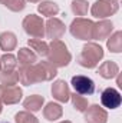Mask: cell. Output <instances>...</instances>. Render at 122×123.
Returning <instances> with one entry per match:
<instances>
[{"label": "cell", "mask_w": 122, "mask_h": 123, "mask_svg": "<svg viewBox=\"0 0 122 123\" xmlns=\"http://www.w3.org/2000/svg\"><path fill=\"white\" fill-rule=\"evenodd\" d=\"M37 62V56L29 47H20L17 53V63L20 66H32Z\"/></svg>", "instance_id": "obj_19"}, {"label": "cell", "mask_w": 122, "mask_h": 123, "mask_svg": "<svg viewBox=\"0 0 122 123\" xmlns=\"http://www.w3.org/2000/svg\"><path fill=\"white\" fill-rule=\"evenodd\" d=\"M66 31V26L58 17H49V20L45 23V36H47L49 39L55 40V39H61Z\"/></svg>", "instance_id": "obj_10"}, {"label": "cell", "mask_w": 122, "mask_h": 123, "mask_svg": "<svg viewBox=\"0 0 122 123\" xmlns=\"http://www.w3.org/2000/svg\"><path fill=\"white\" fill-rule=\"evenodd\" d=\"M93 27H95V23L92 20L85 17H76L70 23L69 31L73 37L89 42V40H93Z\"/></svg>", "instance_id": "obj_3"}, {"label": "cell", "mask_w": 122, "mask_h": 123, "mask_svg": "<svg viewBox=\"0 0 122 123\" xmlns=\"http://www.w3.org/2000/svg\"><path fill=\"white\" fill-rule=\"evenodd\" d=\"M83 113H85V122L86 123H106L108 122V112L99 105L88 106Z\"/></svg>", "instance_id": "obj_11"}, {"label": "cell", "mask_w": 122, "mask_h": 123, "mask_svg": "<svg viewBox=\"0 0 122 123\" xmlns=\"http://www.w3.org/2000/svg\"><path fill=\"white\" fill-rule=\"evenodd\" d=\"M14 122L16 123H39V120H37V117L33 113L27 112V110H22V112L14 115Z\"/></svg>", "instance_id": "obj_28"}, {"label": "cell", "mask_w": 122, "mask_h": 123, "mask_svg": "<svg viewBox=\"0 0 122 123\" xmlns=\"http://www.w3.org/2000/svg\"><path fill=\"white\" fill-rule=\"evenodd\" d=\"M17 46V37L13 31H3L0 34V49L6 53H10Z\"/></svg>", "instance_id": "obj_16"}, {"label": "cell", "mask_w": 122, "mask_h": 123, "mask_svg": "<svg viewBox=\"0 0 122 123\" xmlns=\"http://www.w3.org/2000/svg\"><path fill=\"white\" fill-rule=\"evenodd\" d=\"M118 10H119L118 0H96L91 7V14L99 20H103L115 14Z\"/></svg>", "instance_id": "obj_4"}, {"label": "cell", "mask_w": 122, "mask_h": 123, "mask_svg": "<svg viewBox=\"0 0 122 123\" xmlns=\"http://www.w3.org/2000/svg\"><path fill=\"white\" fill-rule=\"evenodd\" d=\"M69 100H72V105H73V107H75L78 112H85L86 107L89 106L88 99H86L85 96L79 94V93H70V99H69Z\"/></svg>", "instance_id": "obj_25"}, {"label": "cell", "mask_w": 122, "mask_h": 123, "mask_svg": "<svg viewBox=\"0 0 122 123\" xmlns=\"http://www.w3.org/2000/svg\"><path fill=\"white\" fill-rule=\"evenodd\" d=\"M17 72H19V82H20L22 85H25V86H32V85L37 83L33 64H32V66H20Z\"/></svg>", "instance_id": "obj_14"}, {"label": "cell", "mask_w": 122, "mask_h": 123, "mask_svg": "<svg viewBox=\"0 0 122 123\" xmlns=\"http://www.w3.org/2000/svg\"><path fill=\"white\" fill-rule=\"evenodd\" d=\"M33 69H34V73H36L37 83H40V82H50L58 74V67H55L49 62H36L33 64Z\"/></svg>", "instance_id": "obj_6"}, {"label": "cell", "mask_w": 122, "mask_h": 123, "mask_svg": "<svg viewBox=\"0 0 122 123\" xmlns=\"http://www.w3.org/2000/svg\"><path fill=\"white\" fill-rule=\"evenodd\" d=\"M72 60V55L68 50V46L61 39H55L49 43L47 62L52 63L55 67H65Z\"/></svg>", "instance_id": "obj_1"}, {"label": "cell", "mask_w": 122, "mask_h": 123, "mask_svg": "<svg viewBox=\"0 0 122 123\" xmlns=\"http://www.w3.org/2000/svg\"><path fill=\"white\" fill-rule=\"evenodd\" d=\"M43 103H45L43 96L32 94V96H29L27 99H25V102H23V107H25L27 112H30V113H36V112L42 110Z\"/></svg>", "instance_id": "obj_18"}, {"label": "cell", "mask_w": 122, "mask_h": 123, "mask_svg": "<svg viewBox=\"0 0 122 123\" xmlns=\"http://www.w3.org/2000/svg\"><path fill=\"white\" fill-rule=\"evenodd\" d=\"M70 85L75 89V93H79L82 96H91L95 93V82L88 76L76 74L72 77Z\"/></svg>", "instance_id": "obj_7"}, {"label": "cell", "mask_w": 122, "mask_h": 123, "mask_svg": "<svg viewBox=\"0 0 122 123\" xmlns=\"http://www.w3.org/2000/svg\"><path fill=\"white\" fill-rule=\"evenodd\" d=\"M59 123H72L70 120H62V122H59Z\"/></svg>", "instance_id": "obj_31"}, {"label": "cell", "mask_w": 122, "mask_h": 123, "mask_svg": "<svg viewBox=\"0 0 122 123\" xmlns=\"http://www.w3.org/2000/svg\"><path fill=\"white\" fill-rule=\"evenodd\" d=\"M23 30L32 39H43L45 37V22L37 14H27L22 22Z\"/></svg>", "instance_id": "obj_5"}, {"label": "cell", "mask_w": 122, "mask_h": 123, "mask_svg": "<svg viewBox=\"0 0 122 123\" xmlns=\"http://www.w3.org/2000/svg\"><path fill=\"white\" fill-rule=\"evenodd\" d=\"M0 123H9V122H0Z\"/></svg>", "instance_id": "obj_32"}, {"label": "cell", "mask_w": 122, "mask_h": 123, "mask_svg": "<svg viewBox=\"0 0 122 123\" xmlns=\"http://www.w3.org/2000/svg\"><path fill=\"white\" fill-rule=\"evenodd\" d=\"M98 73L103 79H115L119 73V66L115 62L106 60L98 67Z\"/></svg>", "instance_id": "obj_15"}, {"label": "cell", "mask_w": 122, "mask_h": 123, "mask_svg": "<svg viewBox=\"0 0 122 123\" xmlns=\"http://www.w3.org/2000/svg\"><path fill=\"white\" fill-rule=\"evenodd\" d=\"M26 1H30V3H40L42 0H26Z\"/></svg>", "instance_id": "obj_29"}, {"label": "cell", "mask_w": 122, "mask_h": 123, "mask_svg": "<svg viewBox=\"0 0 122 123\" xmlns=\"http://www.w3.org/2000/svg\"><path fill=\"white\" fill-rule=\"evenodd\" d=\"M17 67V57L12 53H4L0 57V69L1 70H16Z\"/></svg>", "instance_id": "obj_23"}, {"label": "cell", "mask_w": 122, "mask_h": 123, "mask_svg": "<svg viewBox=\"0 0 122 123\" xmlns=\"http://www.w3.org/2000/svg\"><path fill=\"white\" fill-rule=\"evenodd\" d=\"M114 30V25L111 20H99L98 23H95V27H93V39L95 40H106Z\"/></svg>", "instance_id": "obj_12"}, {"label": "cell", "mask_w": 122, "mask_h": 123, "mask_svg": "<svg viewBox=\"0 0 122 123\" xmlns=\"http://www.w3.org/2000/svg\"><path fill=\"white\" fill-rule=\"evenodd\" d=\"M0 83L1 85H17L19 83V72L17 70H1L0 72Z\"/></svg>", "instance_id": "obj_24"}, {"label": "cell", "mask_w": 122, "mask_h": 123, "mask_svg": "<svg viewBox=\"0 0 122 123\" xmlns=\"http://www.w3.org/2000/svg\"><path fill=\"white\" fill-rule=\"evenodd\" d=\"M1 110H3V103H1V100H0V113H1Z\"/></svg>", "instance_id": "obj_30"}, {"label": "cell", "mask_w": 122, "mask_h": 123, "mask_svg": "<svg viewBox=\"0 0 122 123\" xmlns=\"http://www.w3.org/2000/svg\"><path fill=\"white\" fill-rule=\"evenodd\" d=\"M23 92L17 85H0V100L4 105H16L22 100Z\"/></svg>", "instance_id": "obj_8"}, {"label": "cell", "mask_w": 122, "mask_h": 123, "mask_svg": "<svg viewBox=\"0 0 122 123\" xmlns=\"http://www.w3.org/2000/svg\"><path fill=\"white\" fill-rule=\"evenodd\" d=\"M52 96L61 102V103H66L69 102L70 99V90H69V86L65 80H56L53 82L52 85Z\"/></svg>", "instance_id": "obj_13"}, {"label": "cell", "mask_w": 122, "mask_h": 123, "mask_svg": "<svg viewBox=\"0 0 122 123\" xmlns=\"http://www.w3.org/2000/svg\"><path fill=\"white\" fill-rule=\"evenodd\" d=\"M27 44H29L30 50H33V53L36 56H40V57H46L47 56L49 43H46L45 40H42V39H29Z\"/></svg>", "instance_id": "obj_20"}, {"label": "cell", "mask_w": 122, "mask_h": 123, "mask_svg": "<svg viewBox=\"0 0 122 123\" xmlns=\"http://www.w3.org/2000/svg\"><path fill=\"white\" fill-rule=\"evenodd\" d=\"M106 47H108L109 52H112V53H121L122 52V31L121 30L112 33V34L108 37Z\"/></svg>", "instance_id": "obj_22"}, {"label": "cell", "mask_w": 122, "mask_h": 123, "mask_svg": "<svg viewBox=\"0 0 122 123\" xmlns=\"http://www.w3.org/2000/svg\"><path fill=\"white\" fill-rule=\"evenodd\" d=\"M37 10L39 13H42V16H46V17H53L59 13V6L58 3L55 1H50V0H42L40 4L37 6Z\"/></svg>", "instance_id": "obj_21"}, {"label": "cell", "mask_w": 122, "mask_h": 123, "mask_svg": "<svg viewBox=\"0 0 122 123\" xmlns=\"http://www.w3.org/2000/svg\"><path fill=\"white\" fill-rule=\"evenodd\" d=\"M70 9H72V12H73L75 16L83 17V16L88 14L89 6H88V1L86 0H73L72 4H70Z\"/></svg>", "instance_id": "obj_26"}, {"label": "cell", "mask_w": 122, "mask_h": 123, "mask_svg": "<svg viewBox=\"0 0 122 123\" xmlns=\"http://www.w3.org/2000/svg\"><path fill=\"white\" fill-rule=\"evenodd\" d=\"M102 59H103V49L99 44L89 42L82 47V52L78 56V63L82 67L95 69Z\"/></svg>", "instance_id": "obj_2"}, {"label": "cell", "mask_w": 122, "mask_h": 123, "mask_svg": "<svg viewBox=\"0 0 122 123\" xmlns=\"http://www.w3.org/2000/svg\"><path fill=\"white\" fill-rule=\"evenodd\" d=\"M62 115H63V109H62V106L59 103L50 102L43 107V116L49 122H56L58 119L62 117Z\"/></svg>", "instance_id": "obj_17"}, {"label": "cell", "mask_w": 122, "mask_h": 123, "mask_svg": "<svg viewBox=\"0 0 122 123\" xmlns=\"http://www.w3.org/2000/svg\"><path fill=\"white\" fill-rule=\"evenodd\" d=\"M0 72H1V69H0Z\"/></svg>", "instance_id": "obj_33"}, {"label": "cell", "mask_w": 122, "mask_h": 123, "mask_svg": "<svg viewBox=\"0 0 122 123\" xmlns=\"http://www.w3.org/2000/svg\"><path fill=\"white\" fill-rule=\"evenodd\" d=\"M0 4H3L9 10L17 13V12H22L26 7V0H0Z\"/></svg>", "instance_id": "obj_27"}, {"label": "cell", "mask_w": 122, "mask_h": 123, "mask_svg": "<svg viewBox=\"0 0 122 123\" xmlns=\"http://www.w3.org/2000/svg\"><path fill=\"white\" fill-rule=\"evenodd\" d=\"M101 103L106 109H118L122 103V96L119 90H116L115 87H106L101 93Z\"/></svg>", "instance_id": "obj_9"}]
</instances>
